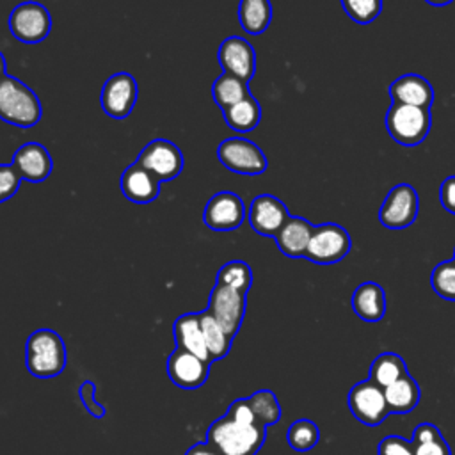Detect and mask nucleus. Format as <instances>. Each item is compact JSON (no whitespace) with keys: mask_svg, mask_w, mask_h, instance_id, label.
<instances>
[{"mask_svg":"<svg viewBox=\"0 0 455 455\" xmlns=\"http://www.w3.org/2000/svg\"><path fill=\"white\" fill-rule=\"evenodd\" d=\"M265 439L267 427L229 414L215 419L206 432V443L220 455H256Z\"/></svg>","mask_w":455,"mask_h":455,"instance_id":"obj_1","label":"nucleus"},{"mask_svg":"<svg viewBox=\"0 0 455 455\" xmlns=\"http://www.w3.org/2000/svg\"><path fill=\"white\" fill-rule=\"evenodd\" d=\"M43 117L37 94L12 75L0 78V119L18 128H32Z\"/></svg>","mask_w":455,"mask_h":455,"instance_id":"obj_2","label":"nucleus"},{"mask_svg":"<svg viewBox=\"0 0 455 455\" xmlns=\"http://www.w3.org/2000/svg\"><path fill=\"white\" fill-rule=\"evenodd\" d=\"M66 345L53 329L34 331L25 345L27 370L39 379H52L66 368Z\"/></svg>","mask_w":455,"mask_h":455,"instance_id":"obj_3","label":"nucleus"},{"mask_svg":"<svg viewBox=\"0 0 455 455\" xmlns=\"http://www.w3.org/2000/svg\"><path fill=\"white\" fill-rule=\"evenodd\" d=\"M432 126L430 108L393 103L386 114V128L391 139L402 146L421 144Z\"/></svg>","mask_w":455,"mask_h":455,"instance_id":"obj_4","label":"nucleus"},{"mask_svg":"<svg viewBox=\"0 0 455 455\" xmlns=\"http://www.w3.org/2000/svg\"><path fill=\"white\" fill-rule=\"evenodd\" d=\"M352 247L348 231L334 222L318 224L313 229L304 258L316 265H334L341 261Z\"/></svg>","mask_w":455,"mask_h":455,"instance_id":"obj_5","label":"nucleus"},{"mask_svg":"<svg viewBox=\"0 0 455 455\" xmlns=\"http://www.w3.org/2000/svg\"><path fill=\"white\" fill-rule=\"evenodd\" d=\"M217 158L228 171L243 176H258L268 167L259 146L243 137L224 139L217 148Z\"/></svg>","mask_w":455,"mask_h":455,"instance_id":"obj_6","label":"nucleus"},{"mask_svg":"<svg viewBox=\"0 0 455 455\" xmlns=\"http://www.w3.org/2000/svg\"><path fill=\"white\" fill-rule=\"evenodd\" d=\"M11 34L27 44H37L44 41L52 32L50 11L34 0L18 4L9 16Z\"/></svg>","mask_w":455,"mask_h":455,"instance_id":"obj_7","label":"nucleus"},{"mask_svg":"<svg viewBox=\"0 0 455 455\" xmlns=\"http://www.w3.org/2000/svg\"><path fill=\"white\" fill-rule=\"evenodd\" d=\"M347 402L352 416L366 427H377L391 414L384 389L370 379L354 384L348 391Z\"/></svg>","mask_w":455,"mask_h":455,"instance_id":"obj_8","label":"nucleus"},{"mask_svg":"<svg viewBox=\"0 0 455 455\" xmlns=\"http://www.w3.org/2000/svg\"><path fill=\"white\" fill-rule=\"evenodd\" d=\"M419 212L418 192L409 183L395 185L382 201L379 210V220L384 228L403 229L409 228Z\"/></svg>","mask_w":455,"mask_h":455,"instance_id":"obj_9","label":"nucleus"},{"mask_svg":"<svg viewBox=\"0 0 455 455\" xmlns=\"http://www.w3.org/2000/svg\"><path fill=\"white\" fill-rule=\"evenodd\" d=\"M245 304H247V293L215 283L210 293L208 311L228 332V336L235 338L243 322Z\"/></svg>","mask_w":455,"mask_h":455,"instance_id":"obj_10","label":"nucleus"},{"mask_svg":"<svg viewBox=\"0 0 455 455\" xmlns=\"http://www.w3.org/2000/svg\"><path fill=\"white\" fill-rule=\"evenodd\" d=\"M137 96L139 87L135 78L126 71H117L105 80L100 103L108 117L126 119L137 103Z\"/></svg>","mask_w":455,"mask_h":455,"instance_id":"obj_11","label":"nucleus"},{"mask_svg":"<svg viewBox=\"0 0 455 455\" xmlns=\"http://www.w3.org/2000/svg\"><path fill=\"white\" fill-rule=\"evenodd\" d=\"M137 162L151 174H155L160 181H171L178 178L185 165L181 149L167 139H155L146 144Z\"/></svg>","mask_w":455,"mask_h":455,"instance_id":"obj_12","label":"nucleus"},{"mask_svg":"<svg viewBox=\"0 0 455 455\" xmlns=\"http://www.w3.org/2000/svg\"><path fill=\"white\" fill-rule=\"evenodd\" d=\"M243 220H245L243 199L231 190H222L213 194L203 210V222L206 228L213 231L236 229L242 226Z\"/></svg>","mask_w":455,"mask_h":455,"instance_id":"obj_13","label":"nucleus"},{"mask_svg":"<svg viewBox=\"0 0 455 455\" xmlns=\"http://www.w3.org/2000/svg\"><path fill=\"white\" fill-rule=\"evenodd\" d=\"M217 60L222 68V73L235 75L243 82H251L256 73L254 46L240 36H229L220 43L217 50Z\"/></svg>","mask_w":455,"mask_h":455,"instance_id":"obj_14","label":"nucleus"},{"mask_svg":"<svg viewBox=\"0 0 455 455\" xmlns=\"http://www.w3.org/2000/svg\"><path fill=\"white\" fill-rule=\"evenodd\" d=\"M210 373V363L183 350L174 348L167 359V375L171 382L181 389L201 387Z\"/></svg>","mask_w":455,"mask_h":455,"instance_id":"obj_15","label":"nucleus"},{"mask_svg":"<svg viewBox=\"0 0 455 455\" xmlns=\"http://www.w3.org/2000/svg\"><path fill=\"white\" fill-rule=\"evenodd\" d=\"M286 204L270 194H259L251 201L249 224L261 236H275L288 220Z\"/></svg>","mask_w":455,"mask_h":455,"instance_id":"obj_16","label":"nucleus"},{"mask_svg":"<svg viewBox=\"0 0 455 455\" xmlns=\"http://www.w3.org/2000/svg\"><path fill=\"white\" fill-rule=\"evenodd\" d=\"M11 165L21 180L30 183L44 181L53 171V160L48 149L34 140L25 142L16 149Z\"/></svg>","mask_w":455,"mask_h":455,"instance_id":"obj_17","label":"nucleus"},{"mask_svg":"<svg viewBox=\"0 0 455 455\" xmlns=\"http://www.w3.org/2000/svg\"><path fill=\"white\" fill-rule=\"evenodd\" d=\"M162 181L144 169L139 162L130 164L119 180V187L123 196L135 204H149L160 194Z\"/></svg>","mask_w":455,"mask_h":455,"instance_id":"obj_18","label":"nucleus"},{"mask_svg":"<svg viewBox=\"0 0 455 455\" xmlns=\"http://www.w3.org/2000/svg\"><path fill=\"white\" fill-rule=\"evenodd\" d=\"M389 96L393 103L430 108L434 101V89L430 82L421 75L407 73L393 80V84L389 85Z\"/></svg>","mask_w":455,"mask_h":455,"instance_id":"obj_19","label":"nucleus"},{"mask_svg":"<svg viewBox=\"0 0 455 455\" xmlns=\"http://www.w3.org/2000/svg\"><path fill=\"white\" fill-rule=\"evenodd\" d=\"M315 226L304 217H288L284 226L274 236L277 249L288 258H304Z\"/></svg>","mask_w":455,"mask_h":455,"instance_id":"obj_20","label":"nucleus"},{"mask_svg":"<svg viewBox=\"0 0 455 455\" xmlns=\"http://www.w3.org/2000/svg\"><path fill=\"white\" fill-rule=\"evenodd\" d=\"M172 336L178 348H183L212 364L203 329L199 323V313H185L178 316L172 323Z\"/></svg>","mask_w":455,"mask_h":455,"instance_id":"obj_21","label":"nucleus"},{"mask_svg":"<svg viewBox=\"0 0 455 455\" xmlns=\"http://www.w3.org/2000/svg\"><path fill=\"white\" fill-rule=\"evenodd\" d=\"M354 313L364 322H379L386 315V291L373 281L361 283L350 299Z\"/></svg>","mask_w":455,"mask_h":455,"instance_id":"obj_22","label":"nucleus"},{"mask_svg":"<svg viewBox=\"0 0 455 455\" xmlns=\"http://www.w3.org/2000/svg\"><path fill=\"white\" fill-rule=\"evenodd\" d=\"M384 396L391 414H409L419 403L421 391L416 379L405 373L384 389Z\"/></svg>","mask_w":455,"mask_h":455,"instance_id":"obj_23","label":"nucleus"},{"mask_svg":"<svg viewBox=\"0 0 455 455\" xmlns=\"http://www.w3.org/2000/svg\"><path fill=\"white\" fill-rule=\"evenodd\" d=\"M222 116H224L226 124L231 130H235L238 133H249L261 121V107H259V101L252 94H247L238 103L224 108Z\"/></svg>","mask_w":455,"mask_h":455,"instance_id":"obj_24","label":"nucleus"},{"mask_svg":"<svg viewBox=\"0 0 455 455\" xmlns=\"http://www.w3.org/2000/svg\"><path fill=\"white\" fill-rule=\"evenodd\" d=\"M238 21L240 27L251 36L263 34L272 21L270 0H240Z\"/></svg>","mask_w":455,"mask_h":455,"instance_id":"obj_25","label":"nucleus"},{"mask_svg":"<svg viewBox=\"0 0 455 455\" xmlns=\"http://www.w3.org/2000/svg\"><path fill=\"white\" fill-rule=\"evenodd\" d=\"M405 373H409V371H407V366H405V361L402 359V355H398L395 352H382L371 361L368 379L371 382H375L377 386H380L382 389H386L389 384H393Z\"/></svg>","mask_w":455,"mask_h":455,"instance_id":"obj_26","label":"nucleus"},{"mask_svg":"<svg viewBox=\"0 0 455 455\" xmlns=\"http://www.w3.org/2000/svg\"><path fill=\"white\" fill-rule=\"evenodd\" d=\"M199 323L203 329L204 343H206L212 363L224 359L231 348L233 338L228 336V332L220 327V323L212 316V313L208 309L199 313Z\"/></svg>","mask_w":455,"mask_h":455,"instance_id":"obj_27","label":"nucleus"},{"mask_svg":"<svg viewBox=\"0 0 455 455\" xmlns=\"http://www.w3.org/2000/svg\"><path fill=\"white\" fill-rule=\"evenodd\" d=\"M247 94H251L249 91V82H243L242 78L229 75V73H220L213 85H212V96L215 105L224 110L235 103H238L240 100H243Z\"/></svg>","mask_w":455,"mask_h":455,"instance_id":"obj_28","label":"nucleus"},{"mask_svg":"<svg viewBox=\"0 0 455 455\" xmlns=\"http://www.w3.org/2000/svg\"><path fill=\"white\" fill-rule=\"evenodd\" d=\"M256 419L263 427H270L281 419V405L270 389H259L247 398Z\"/></svg>","mask_w":455,"mask_h":455,"instance_id":"obj_29","label":"nucleus"},{"mask_svg":"<svg viewBox=\"0 0 455 455\" xmlns=\"http://www.w3.org/2000/svg\"><path fill=\"white\" fill-rule=\"evenodd\" d=\"M215 283L247 293L251 284H252V270H251V267L245 261L233 259V261L224 263L219 268Z\"/></svg>","mask_w":455,"mask_h":455,"instance_id":"obj_30","label":"nucleus"},{"mask_svg":"<svg viewBox=\"0 0 455 455\" xmlns=\"http://www.w3.org/2000/svg\"><path fill=\"white\" fill-rule=\"evenodd\" d=\"M286 441L291 450L307 451L318 444L320 430L315 421L302 418L290 425V428L286 432Z\"/></svg>","mask_w":455,"mask_h":455,"instance_id":"obj_31","label":"nucleus"},{"mask_svg":"<svg viewBox=\"0 0 455 455\" xmlns=\"http://www.w3.org/2000/svg\"><path fill=\"white\" fill-rule=\"evenodd\" d=\"M430 284L441 299L455 302V259L437 263L432 270Z\"/></svg>","mask_w":455,"mask_h":455,"instance_id":"obj_32","label":"nucleus"},{"mask_svg":"<svg viewBox=\"0 0 455 455\" xmlns=\"http://www.w3.org/2000/svg\"><path fill=\"white\" fill-rule=\"evenodd\" d=\"M341 7L352 21L368 25L380 14L382 0H341Z\"/></svg>","mask_w":455,"mask_h":455,"instance_id":"obj_33","label":"nucleus"},{"mask_svg":"<svg viewBox=\"0 0 455 455\" xmlns=\"http://www.w3.org/2000/svg\"><path fill=\"white\" fill-rule=\"evenodd\" d=\"M377 455H414V446L400 435H387L379 443Z\"/></svg>","mask_w":455,"mask_h":455,"instance_id":"obj_34","label":"nucleus"},{"mask_svg":"<svg viewBox=\"0 0 455 455\" xmlns=\"http://www.w3.org/2000/svg\"><path fill=\"white\" fill-rule=\"evenodd\" d=\"M20 181L21 178L18 176L12 165L0 164V203L11 199L18 192Z\"/></svg>","mask_w":455,"mask_h":455,"instance_id":"obj_35","label":"nucleus"},{"mask_svg":"<svg viewBox=\"0 0 455 455\" xmlns=\"http://www.w3.org/2000/svg\"><path fill=\"white\" fill-rule=\"evenodd\" d=\"M80 400L85 407V411L92 418H103L105 416V407L96 400V384L91 380H85L80 386Z\"/></svg>","mask_w":455,"mask_h":455,"instance_id":"obj_36","label":"nucleus"},{"mask_svg":"<svg viewBox=\"0 0 455 455\" xmlns=\"http://www.w3.org/2000/svg\"><path fill=\"white\" fill-rule=\"evenodd\" d=\"M414 455H451V450L443 437V434H437L427 441L414 443Z\"/></svg>","mask_w":455,"mask_h":455,"instance_id":"obj_37","label":"nucleus"},{"mask_svg":"<svg viewBox=\"0 0 455 455\" xmlns=\"http://www.w3.org/2000/svg\"><path fill=\"white\" fill-rule=\"evenodd\" d=\"M439 201L446 212L455 215V176H448L443 180L439 187Z\"/></svg>","mask_w":455,"mask_h":455,"instance_id":"obj_38","label":"nucleus"},{"mask_svg":"<svg viewBox=\"0 0 455 455\" xmlns=\"http://www.w3.org/2000/svg\"><path fill=\"white\" fill-rule=\"evenodd\" d=\"M185 455H220L217 450H213L208 443H197L192 448L185 451Z\"/></svg>","mask_w":455,"mask_h":455,"instance_id":"obj_39","label":"nucleus"},{"mask_svg":"<svg viewBox=\"0 0 455 455\" xmlns=\"http://www.w3.org/2000/svg\"><path fill=\"white\" fill-rule=\"evenodd\" d=\"M427 4H430V5H435V7H443V5H448V4H451L453 0H425Z\"/></svg>","mask_w":455,"mask_h":455,"instance_id":"obj_40","label":"nucleus"},{"mask_svg":"<svg viewBox=\"0 0 455 455\" xmlns=\"http://www.w3.org/2000/svg\"><path fill=\"white\" fill-rule=\"evenodd\" d=\"M5 75V57H4V53L0 52V78Z\"/></svg>","mask_w":455,"mask_h":455,"instance_id":"obj_41","label":"nucleus"},{"mask_svg":"<svg viewBox=\"0 0 455 455\" xmlns=\"http://www.w3.org/2000/svg\"><path fill=\"white\" fill-rule=\"evenodd\" d=\"M453 259H455V249H453Z\"/></svg>","mask_w":455,"mask_h":455,"instance_id":"obj_42","label":"nucleus"}]
</instances>
